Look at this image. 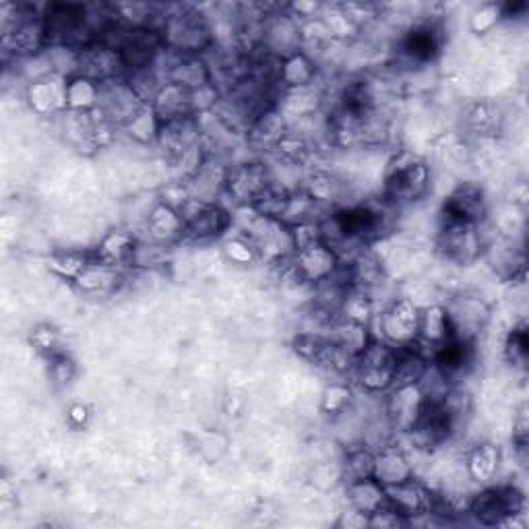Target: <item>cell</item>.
Wrapping results in <instances>:
<instances>
[{
  "label": "cell",
  "instance_id": "obj_36",
  "mask_svg": "<svg viewBox=\"0 0 529 529\" xmlns=\"http://www.w3.org/2000/svg\"><path fill=\"white\" fill-rule=\"evenodd\" d=\"M151 108L155 110V114L160 116L162 122L195 116L191 89H184L170 81H166L164 87L158 91V96H155V100L151 102Z\"/></svg>",
  "mask_w": 529,
  "mask_h": 529
},
{
  "label": "cell",
  "instance_id": "obj_55",
  "mask_svg": "<svg viewBox=\"0 0 529 529\" xmlns=\"http://www.w3.org/2000/svg\"><path fill=\"white\" fill-rule=\"evenodd\" d=\"M339 9L346 13V17L362 31L370 23H375L381 17V7L372 3H344L339 5Z\"/></svg>",
  "mask_w": 529,
  "mask_h": 529
},
{
  "label": "cell",
  "instance_id": "obj_14",
  "mask_svg": "<svg viewBox=\"0 0 529 529\" xmlns=\"http://www.w3.org/2000/svg\"><path fill=\"white\" fill-rule=\"evenodd\" d=\"M75 75L102 85V83H108L120 77H127V71H124L118 50L96 40V42L83 46L81 50H77Z\"/></svg>",
  "mask_w": 529,
  "mask_h": 529
},
{
  "label": "cell",
  "instance_id": "obj_41",
  "mask_svg": "<svg viewBox=\"0 0 529 529\" xmlns=\"http://www.w3.org/2000/svg\"><path fill=\"white\" fill-rule=\"evenodd\" d=\"M135 143L139 145H158V137L162 131V120L155 114V110L147 104L143 106L122 129Z\"/></svg>",
  "mask_w": 529,
  "mask_h": 529
},
{
  "label": "cell",
  "instance_id": "obj_3",
  "mask_svg": "<svg viewBox=\"0 0 529 529\" xmlns=\"http://www.w3.org/2000/svg\"><path fill=\"white\" fill-rule=\"evenodd\" d=\"M525 494L511 484L486 486L472 494L470 517L486 527H505L513 517L525 513Z\"/></svg>",
  "mask_w": 529,
  "mask_h": 529
},
{
  "label": "cell",
  "instance_id": "obj_56",
  "mask_svg": "<svg viewBox=\"0 0 529 529\" xmlns=\"http://www.w3.org/2000/svg\"><path fill=\"white\" fill-rule=\"evenodd\" d=\"M313 484L321 490H333L337 484L346 482L344 480V470H341V463H331V461H323L319 465H315L313 474Z\"/></svg>",
  "mask_w": 529,
  "mask_h": 529
},
{
  "label": "cell",
  "instance_id": "obj_27",
  "mask_svg": "<svg viewBox=\"0 0 529 529\" xmlns=\"http://www.w3.org/2000/svg\"><path fill=\"white\" fill-rule=\"evenodd\" d=\"M484 255L488 257L496 273L509 279V282L525 279V251L511 238L503 236L499 240H490L484 248Z\"/></svg>",
  "mask_w": 529,
  "mask_h": 529
},
{
  "label": "cell",
  "instance_id": "obj_28",
  "mask_svg": "<svg viewBox=\"0 0 529 529\" xmlns=\"http://www.w3.org/2000/svg\"><path fill=\"white\" fill-rule=\"evenodd\" d=\"M124 282V271L120 267L108 265L91 257L85 269L75 279V288L83 294H112Z\"/></svg>",
  "mask_w": 529,
  "mask_h": 529
},
{
  "label": "cell",
  "instance_id": "obj_23",
  "mask_svg": "<svg viewBox=\"0 0 529 529\" xmlns=\"http://www.w3.org/2000/svg\"><path fill=\"white\" fill-rule=\"evenodd\" d=\"M228 170L230 166H226L222 160H217L215 155L209 153L203 166L189 180L191 197L205 203H220V197H226Z\"/></svg>",
  "mask_w": 529,
  "mask_h": 529
},
{
  "label": "cell",
  "instance_id": "obj_10",
  "mask_svg": "<svg viewBox=\"0 0 529 529\" xmlns=\"http://www.w3.org/2000/svg\"><path fill=\"white\" fill-rule=\"evenodd\" d=\"M273 180L275 176L265 162H242L230 166L226 197H230L234 207H253Z\"/></svg>",
  "mask_w": 529,
  "mask_h": 529
},
{
  "label": "cell",
  "instance_id": "obj_37",
  "mask_svg": "<svg viewBox=\"0 0 529 529\" xmlns=\"http://www.w3.org/2000/svg\"><path fill=\"white\" fill-rule=\"evenodd\" d=\"M300 191L306 193L313 201H317L319 205L333 209L341 199H344L346 184H344V180H339L331 172L317 170V172H310L304 178Z\"/></svg>",
  "mask_w": 529,
  "mask_h": 529
},
{
  "label": "cell",
  "instance_id": "obj_57",
  "mask_svg": "<svg viewBox=\"0 0 529 529\" xmlns=\"http://www.w3.org/2000/svg\"><path fill=\"white\" fill-rule=\"evenodd\" d=\"M290 228H292V238H294L296 251H302V248L325 242L321 222H302V224H296Z\"/></svg>",
  "mask_w": 529,
  "mask_h": 529
},
{
  "label": "cell",
  "instance_id": "obj_8",
  "mask_svg": "<svg viewBox=\"0 0 529 529\" xmlns=\"http://www.w3.org/2000/svg\"><path fill=\"white\" fill-rule=\"evenodd\" d=\"M482 226L463 222H441L437 234V251L453 265H472L484 255L486 238Z\"/></svg>",
  "mask_w": 529,
  "mask_h": 529
},
{
  "label": "cell",
  "instance_id": "obj_35",
  "mask_svg": "<svg viewBox=\"0 0 529 529\" xmlns=\"http://www.w3.org/2000/svg\"><path fill=\"white\" fill-rule=\"evenodd\" d=\"M319 83V62L302 50L279 62V85L282 89H296Z\"/></svg>",
  "mask_w": 529,
  "mask_h": 529
},
{
  "label": "cell",
  "instance_id": "obj_45",
  "mask_svg": "<svg viewBox=\"0 0 529 529\" xmlns=\"http://www.w3.org/2000/svg\"><path fill=\"white\" fill-rule=\"evenodd\" d=\"M372 468H375V451H370L366 445L350 447L341 459V470H344V480H360L370 478Z\"/></svg>",
  "mask_w": 529,
  "mask_h": 529
},
{
  "label": "cell",
  "instance_id": "obj_40",
  "mask_svg": "<svg viewBox=\"0 0 529 529\" xmlns=\"http://www.w3.org/2000/svg\"><path fill=\"white\" fill-rule=\"evenodd\" d=\"M100 102V83L73 75L67 81V112H93Z\"/></svg>",
  "mask_w": 529,
  "mask_h": 529
},
{
  "label": "cell",
  "instance_id": "obj_9",
  "mask_svg": "<svg viewBox=\"0 0 529 529\" xmlns=\"http://www.w3.org/2000/svg\"><path fill=\"white\" fill-rule=\"evenodd\" d=\"M182 220L186 238L191 240H213L220 238L234 226L232 211L220 203H205L191 199L182 209Z\"/></svg>",
  "mask_w": 529,
  "mask_h": 529
},
{
  "label": "cell",
  "instance_id": "obj_12",
  "mask_svg": "<svg viewBox=\"0 0 529 529\" xmlns=\"http://www.w3.org/2000/svg\"><path fill=\"white\" fill-rule=\"evenodd\" d=\"M428 406V395L420 385L391 387L385 397V418L395 432L408 434L414 430Z\"/></svg>",
  "mask_w": 529,
  "mask_h": 529
},
{
  "label": "cell",
  "instance_id": "obj_38",
  "mask_svg": "<svg viewBox=\"0 0 529 529\" xmlns=\"http://www.w3.org/2000/svg\"><path fill=\"white\" fill-rule=\"evenodd\" d=\"M329 339L337 348L360 358L362 352L370 346V341L375 339V335H372V329L368 325L354 323L348 319H337L329 331Z\"/></svg>",
  "mask_w": 529,
  "mask_h": 529
},
{
  "label": "cell",
  "instance_id": "obj_54",
  "mask_svg": "<svg viewBox=\"0 0 529 529\" xmlns=\"http://www.w3.org/2000/svg\"><path fill=\"white\" fill-rule=\"evenodd\" d=\"M77 377V364L75 360L65 354L58 352L56 356L50 358V379L56 387H69Z\"/></svg>",
  "mask_w": 529,
  "mask_h": 529
},
{
  "label": "cell",
  "instance_id": "obj_47",
  "mask_svg": "<svg viewBox=\"0 0 529 529\" xmlns=\"http://www.w3.org/2000/svg\"><path fill=\"white\" fill-rule=\"evenodd\" d=\"M273 153L288 166H302L313 155V143H308L304 137L290 129L288 135L277 143Z\"/></svg>",
  "mask_w": 529,
  "mask_h": 529
},
{
  "label": "cell",
  "instance_id": "obj_42",
  "mask_svg": "<svg viewBox=\"0 0 529 529\" xmlns=\"http://www.w3.org/2000/svg\"><path fill=\"white\" fill-rule=\"evenodd\" d=\"M331 348V339L325 333L317 331H298L292 339V350L296 352L298 358L310 362V364H325V358Z\"/></svg>",
  "mask_w": 529,
  "mask_h": 529
},
{
  "label": "cell",
  "instance_id": "obj_59",
  "mask_svg": "<svg viewBox=\"0 0 529 529\" xmlns=\"http://www.w3.org/2000/svg\"><path fill=\"white\" fill-rule=\"evenodd\" d=\"M91 408L87 406V403H73V406H69L67 410V420H69V426L75 428V430H83L87 428V424L91 422Z\"/></svg>",
  "mask_w": 529,
  "mask_h": 529
},
{
  "label": "cell",
  "instance_id": "obj_50",
  "mask_svg": "<svg viewBox=\"0 0 529 529\" xmlns=\"http://www.w3.org/2000/svg\"><path fill=\"white\" fill-rule=\"evenodd\" d=\"M222 251H224V257L236 267H251L259 261V253H257L255 244L242 234L228 236L226 242L222 244Z\"/></svg>",
  "mask_w": 529,
  "mask_h": 529
},
{
  "label": "cell",
  "instance_id": "obj_52",
  "mask_svg": "<svg viewBox=\"0 0 529 529\" xmlns=\"http://www.w3.org/2000/svg\"><path fill=\"white\" fill-rule=\"evenodd\" d=\"M527 346H529V341H527V325H525V319L519 321L507 341H505V358L513 364V366H525L527 362Z\"/></svg>",
  "mask_w": 529,
  "mask_h": 529
},
{
  "label": "cell",
  "instance_id": "obj_39",
  "mask_svg": "<svg viewBox=\"0 0 529 529\" xmlns=\"http://www.w3.org/2000/svg\"><path fill=\"white\" fill-rule=\"evenodd\" d=\"M428 366H430V358L422 352V348L418 346L399 348L393 368V387L420 385Z\"/></svg>",
  "mask_w": 529,
  "mask_h": 529
},
{
  "label": "cell",
  "instance_id": "obj_51",
  "mask_svg": "<svg viewBox=\"0 0 529 529\" xmlns=\"http://www.w3.org/2000/svg\"><path fill=\"white\" fill-rule=\"evenodd\" d=\"M503 19H505V7L501 3H484L472 13L470 29L478 36H486L492 34Z\"/></svg>",
  "mask_w": 529,
  "mask_h": 529
},
{
  "label": "cell",
  "instance_id": "obj_21",
  "mask_svg": "<svg viewBox=\"0 0 529 529\" xmlns=\"http://www.w3.org/2000/svg\"><path fill=\"white\" fill-rule=\"evenodd\" d=\"M432 501H434V492L416 478L387 488L389 507H393L397 513L408 517L410 521L420 515L432 513Z\"/></svg>",
  "mask_w": 529,
  "mask_h": 529
},
{
  "label": "cell",
  "instance_id": "obj_49",
  "mask_svg": "<svg viewBox=\"0 0 529 529\" xmlns=\"http://www.w3.org/2000/svg\"><path fill=\"white\" fill-rule=\"evenodd\" d=\"M91 257H93V253H77V251L56 253L48 259V267L58 277L69 279V282H75L79 273L85 269V265L91 261Z\"/></svg>",
  "mask_w": 529,
  "mask_h": 529
},
{
  "label": "cell",
  "instance_id": "obj_29",
  "mask_svg": "<svg viewBox=\"0 0 529 529\" xmlns=\"http://www.w3.org/2000/svg\"><path fill=\"white\" fill-rule=\"evenodd\" d=\"M451 339H453V331L445 304H430L420 308V331L416 346H426L434 352Z\"/></svg>",
  "mask_w": 529,
  "mask_h": 529
},
{
  "label": "cell",
  "instance_id": "obj_13",
  "mask_svg": "<svg viewBox=\"0 0 529 529\" xmlns=\"http://www.w3.org/2000/svg\"><path fill=\"white\" fill-rule=\"evenodd\" d=\"M147 104L139 100L127 77H120L100 85V102L98 114L116 129H124L127 122Z\"/></svg>",
  "mask_w": 529,
  "mask_h": 529
},
{
  "label": "cell",
  "instance_id": "obj_30",
  "mask_svg": "<svg viewBox=\"0 0 529 529\" xmlns=\"http://www.w3.org/2000/svg\"><path fill=\"white\" fill-rule=\"evenodd\" d=\"M350 279H352V288L368 292H377L385 282H387V271L383 261L372 253L362 248V251L348 263Z\"/></svg>",
  "mask_w": 529,
  "mask_h": 529
},
{
  "label": "cell",
  "instance_id": "obj_4",
  "mask_svg": "<svg viewBox=\"0 0 529 529\" xmlns=\"http://www.w3.org/2000/svg\"><path fill=\"white\" fill-rule=\"evenodd\" d=\"M372 325L379 329L375 337L387 341L397 350L416 346L420 331V306L406 296L393 298L381 313L375 315Z\"/></svg>",
  "mask_w": 529,
  "mask_h": 529
},
{
  "label": "cell",
  "instance_id": "obj_2",
  "mask_svg": "<svg viewBox=\"0 0 529 529\" xmlns=\"http://www.w3.org/2000/svg\"><path fill=\"white\" fill-rule=\"evenodd\" d=\"M164 48L172 54L205 56L215 42L213 23L195 7H174L160 27Z\"/></svg>",
  "mask_w": 529,
  "mask_h": 529
},
{
  "label": "cell",
  "instance_id": "obj_16",
  "mask_svg": "<svg viewBox=\"0 0 529 529\" xmlns=\"http://www.w3.org/2000/svg\"><path fill=\"white\" fill-rule=\"evenodd\" d=\"M67 81L69 77L50 73L31 79L25 87V102L38 116H62L67 112Z\"/></svg>",
  "mask_w": 529,
  "mask_h": 529
},
{
  "label": "cell",
  "instance_id": "obj_34",
  "mask_svg": "<svg viewBox=\"0 0 529 529\" xmlns=\"http://www.w3.org/2000/svg\"><path fill=\"white\" fill-rule=\"evenodd\" d=\"M137 244H139V238H137L135 232H131V230H114V232H108L100 240L98 248L93 251V257H96L102 263H108V265H114V267H120V269L124 265L131 267Z\"/></svg>",
  "mask_w": 529,
  "mask_h": 529
},
{
  "label": "cell",
  "instance_id": "obj_48",
  "mask_svg": "<svg viewBox=\"0 0 529 529\" xmlns=\"http://www.w3.org/2000/svg\"><path fill=\"white\" fill-rule=\"evenodd\" d=\"M168 248L166 244L160 242H153V240H139L137 248H135V255L131 261L133 269L139 271H153L162 265L168 263Z\"/></svg>",
  "mask_w": 529,
  "mask_h": 529
},
{
  "label": "cell",
  "instance_id": "obj_1",
  "mask_svg": "<svg viewBox=\"0 0 529 529\" xmlns=\"http://www.w3.org/2000/svg\"><path fill=\"white\" fill-rule=\"evenodd\" d=\"M430 186L432 172L426 160L414 151L401 149L391 155L385 166L381 199L393 209L414 205L430 193Z\"/></svg>",
  "mask_w": 529,
  "mask_h": 529
},
{
  "label": "cell",
  "instance_id": "obj_46",
  "mask_svg": "<svg viewBox=\"0 0 529 529\" xmlns=\"http://www.w3.org/2000/svg\"><path fill=\"white\" fill-rule=\"evenodd\" d=\"M354 403V389L348 383H329L323 393H321V412L337 418V416H344Z\"/></svg>",
  "mask_w": 529,
  "mask_h": 529
},
{
  "label": "cell",
  "instance_id": "obj_7",
  "mask_svg": "<svg viewBox=\"0 0 529 529\" xmlns=\"http://www.w3.org/2000/svg\"><path fill=\"white\" fill-rule=\"evenodd\" d=\"M447 315L451 321L453 339L461 341V344L472 346L474 341L484 333L492 319V308L490 304L472 292H461L455 294L447 304Z\"/></svg>",
  "mask_w": 529,
  "mask_h": 529
},
{
  "label": "cell",
  "instance_id": "obj_33",
  "mask_svg": "<svg viewBox=\"0 0 529 529\" xmlns=\"http://www.w3.org/2000/svg\"><path fill=\"white\" fill-rule=\"evenodd\" d=\"M465 127H468L470 133L482 139H490L503 133V124H505V112L499 104L480 100L468 106L465 110Z\"/></svg>",
  "mask_w": 529,
  "mask_h": 529
},
{
  "label": "cell",
  "instance_id": "obj_15",
  "mask_svg": "<svg viewBox=\"0 0 529 529\" xmlns=\"http://www.w3.org/2000/svg\"><path fill=\"white\" fill-rule=\"evenodd\" d=\"M48 48V31L42 15L25 11L23 19L3 34V50L13 58H36Z\"/></svg>",
  "mask_w": 529,
  "mask_h": 529
},
{
  "label": "cell",
  "instance_id": "obj_22",
  "mask_svg": "<svg viewBox=\"0 0 529 529\" xmlns=\"http://www.w3.org/2000/svg\"><path fill=\"white\" fill-rule=\"evenodd\" d=\"M441 29L432 21H418L401 40V52L412 65H426L441 52Z\"/></svg>",
  "mask_w": 529,
  "mask_h": 529
},
{
  "label": "cell",
  "instance_id": "obj_18",
  "mask_svg": "<svg viewBox=\"0 0 529 529\" xmlns=\"http://www.w3.org/2000/svg\"><path fill=\"white\" fill-rule=\"evenodd\" d=\"M325 106L327 93L319 83L296 89H282L275 100V108L284 114L290 124L325 112Z\"/></svg>",
  "mask_w": 529,
  "mask_h": 529
},
{
  "label": "cell",
  "instance_id": "obj_58",
  "mask_svg": "<svg viewBox=\"0 0 529 529\" xmlns=\"http://www.w3.org/2000/svg\"><path fill=\"white\" fill-rule=\"evenodd\" d=\"M368 527L372 529H395V527H410V519L397 513L393 507H383L381 511L372 513L368 517Z\"/></svg>",
  "mask_w": 529,
  "mask_h": 529
},
{
  "label": "cell",
  "instance_id": "obj_24",
  "mask_svg": "<svg viewBox=\"0 0 529 529\" xmlns=\"http://www.w3.org/2000/svg\"><path fill=\"white\" fill-rule=\"evenodd\" d=\"M372 478H377L385 488L408 482L414 478V461L401 447L383 445L379 451H375Z\"/></svg>",
  "mask_w": 529,
  "mask_h": 529
},
{
  "label": "cell",
  "instance_id": "obj_20",
  "mask_svg": "<svg viewBox=\"0 0 529 529\" xmlns=\"http://www.w3.org/2000/svg\"><path fill=\"white\" fill-rule=\"evenodd\" d=\"M288 131H290V122L273 104L253 118L244 135L248 147H253L257 151H273L277 143L288 135Z\"/></svg>",
  "mask_w": 529,
  "mask_h": 529
},
{
  "label": "cell",
  "instance_id": "obj_53",
  "mask_svg": "<svg viewBox=\"0 0 529 529\" xmlns=\"http://www.w3.org/2000/svg\"><path fill=\"white\" fill-rule=\"evenodd\" d=\"M29 344L34 346V350L46 358H52L60 352V335L58 331L48 325V323H42L38 327H34V331H31L29 335Z\"/></svg>",
  "mask_w": 529,
  "mask_h": 529
},
{
  "label": "cell",
  "instance_id": "obj_31",
  "mask_svg": "<svg viewBox=\"0 0 529 529\" xmlns=\"http://www.w3.org/2000/svg\"><path fill=\"white\" fill-rule=\"evenodd\" d=\"M346 499L348 507L372 515L387 507V488L377 480V478H360V480H350L346 482Z\"/></svg>",
  "mask_w": 529,
  "mask_h": 529
},
{
  "label": "cell",
  "instance_id": "obj_6",
  "mask_svg": "<svg viewBox=\"0 0 529 529\" xmlns=\"http://www.w3.org/2000/svg\"><path fill=\"white\" fill-rule=\"evenodd\" d=\"M395 360H397V348L375 337L358 358V364L352 375L364 393L368 395L387 393L393 387Z\"/></svg>",
  "mask_w": 529,
  "mask_h": 529
},
{
  "label": "cell",
  "instance_id": "obj_25",
  "mask_svg": "<svg viewBox=\"0 0 529 529\" xmlns=\"http://www.w3.org/2000/svg\"><path fill=\"white\" fill-rule=\"evenodd\" d=\"M164 73H166V81L191 91L213 83V69L205 56L172 54V60L166 65Z\"/></svg>",
  "mask_w": 529,
  "mask_h": 529
},
{
  "label": "cell",
  "instance_id": "obj_26",
  "mask_svg": "<svg viewBox=\"0 0 529 529\" xmlns=\"http://www.w3.org/2000/svg\"><path fill=\"white\" fill-rule=\"evenodd\" d=\"M145 228H147L149 240L166 244V246H172L174 242L186 238L182 213L162 201H158L151 207Z\"/></svg>",
  "mask_w": 529,
  "mask_h": 529
},
{
  "label": "cell",
  "instance_id": "obj_32",
  "mask_svg": "<svg viewBox=\"0 0 529 529\" xmlns=\"http://www.w3.org/2000/svg\"><path fill=\"white\" fill-rule=\"evenodd\" d=\"M503 463L501 449L494 443H478L470 449L468 457H465V470H468V478L480 486H488L499 476Z\"/></svg>",
  "mask_w": 529,
  "mask_h": 529
},
{
  "label": "cell",
  "instance_id": "obj_11",
  "mask_svg": "<svg viewBox=\"0 0 529 529\" xmlns=\"http://www.w3.org/2000/svg\"><path fill=\"white\" fill-rule=\"evenodd\" d=\"M341 265L344 263H341L335 248H331L327 242H319L296 251L290 261V271L300 286L315 288L317 284L335 275Z\"/></svg>",
  "mask_w": 529,
  "mask_h": 529
},
{
  "label": "cell",
  "instance_id": "obj_19",
  "mask_svg": "<svg viewBox=\"0 0 529 529\" xmlns=\"http://www.w3.org/2000/svg\"><path fill=\"white\" fill-rule=\"evenodd\" d=\"M203 143V127L197 116H186L170 122H162L158 147L174 162L182 153Z\"/></svg>",
  "mask_w": 529,
  "mask_h": 529
},
{
  "label": "cell",
  "instance_id": "obj_5",
  "mask_svg": "<svg viewBox=\"0 0 529 529\" xmlns=\"http://www.w3.org/2000/svg\"><path fill=\"white\" fill-rule=\"evenodd\" d=\"M265 13L261 25V52L275 60H284L300 52V21L288 11V5L265 7Z\"/></svg>",
  "mask_w": 529,
  "mask_h": 529
},
{
  "label": "cell",
  "instance_id": "obj_60",
  "mask_svg": "<svg viewBox=\"0 0 529 529\" xmlns=\"http://www.w3.org/2000/svg\"><path fill=\"white\" fill-rule=\"evenodd\" d=\"M335 525L337 527H344V529H362V527H368V515H364V513L348 507V511H344V513L339 515V519H337Z\"/></svg>",
  "mask_w": 529,
  "mask_h": 529
},
{
  "label": "cell",
  "instance_id": "obj_43",
  "mask_svg": "<svg viewBox=\"0 0 529 529\" xmlns=\"http://www.w3.org/2000/svg\"><path fill=\"white\" fill-rule=\"evenodd\" d=\"M129 85L133 87V91L139 96V100L143 104H149L158 96V91L164 87L166 83V73L158 67V62L155 65L141 69V71H133L127 75Z\"/></svg>",
  "mask_w": 529,
  "mask_h": 529
},
{
  "label": "cell",
  "instance_id": "obj_44",
  "mask_svg": "<svg viewBox=\"0 0 529 529\" xmlns=\"http://www.w3.org/2000/svg\"><path fill=\"white\" fill-rule=\"evenodd\" d=\"M375 315H377V310H375V300H372V296L368 292L352 288L344 300V306H341L339 319H348V321L370 327L372 321H375Z\"/></svg>",
  "mask_w": 529,
  "mask_h": 529
},
{
  "label": "cell",
  "instance_id": "obj_17",
  "mask_svg": "<svg viewBox=\"0 0 529 529\" xmlns=\"http://www.w3.org/2000/svg\"><path fill=\"white\" fill-rule=\"evenodd\" d=\"M443 222L484 224L488 215V199L480 184L463 182L443 203Z\"/></svg>",
  "mask_w": 529,
  "mask_h": 529
}]
</instances>
